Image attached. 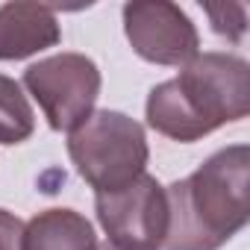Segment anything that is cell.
<instances>
[{"instance_id": "ba28073f", "label": "cell", "mask_w": 250, "mask_h": 250, "mask_svg": "<svg viewBox=\"0 0 250 250\" xmlns=\"http://www.w3.org/2000/svg\"><path fill=\"white\" fill-rule=\"evenodd\" d=\"M21 250H97L94 227L74 209H44L24 224Z\"/></svg>"}, {"instance_id": "5b68a950", "label": "cell", "mask_w": 250, "mask_h": 250, "mask_svg": "<svg viewBox=\"0 0 250 250\" xmlns=\"http://www.w3.org/2000/svg\"><path fill=\"white\" fill-rule=\"evenodd\" d=\"M94 209L109 244L121 250H159L168 235V191L150 174L118 191L94 194Z\"/></svg>"}, {"instance_id": "7a4b0ae2", "label": "cell", "mask_w": 250, "mask_h": 250, "mask_svg": "<svg viewBox=\"0 0 250 250\" xmlns=\"http://www.w3.org/2000/svg\"><path fill=\"white\" fill-rule=\"evenodd\" d=\"M168 235L159 250H218L244 229L250 203V147L212 153L191 177L168 188Z\"/></svg>"}, {"instance_id": "277c9868", "label": "cell", "mask_w": 250, "mask_h": 250, "mask_svg": "<svg viewBox=\"0 0 250 250\" xmlns=\"http://www.w3.org/2000/svg\"><path fill=\"white\" fill-rule=\"evenodd\" d=\"M100 85V68L83 53H56L24 71V88L42 106L56 133L77 130L94 112Z\"/></svg>"}, {"instance_id": "6da1fadb", "label": "cell", "mask_w": 250, "mask_h": 250, "mask_svg": "<svg viewBox=\"0 0 250 250\" xmlns=\"http://www.w3.org/2000/svg\"><path fill=\"white\" fill-rule=\"evenodd\" d=\"M147 124L174 139L197 142L250 112V65L232 53H197L180 77L147 94Z\"/></svg>"}, {"instance_id": "52a82bcc", "label": "cell", "mask_w": 250, "mask_h": 250, "mask_svg": "<svg viewBox=\"0 0 250 250\" xmlns=\"http://www.w3.org/2000/svg\"><path fill=\"white\" fill-rule=\"evenodd\" d=\"M62 39L59 21L42 3H3L0 6V62H18L56 47Z\"/></svg>"}, {"instance_id": "7c38bea8", "label": "cell", "mask_w": 250, "mask_h": 250, "mask_svg": "<svg viewBox=\"0 0 250 250\" xmlns=\"http://www.w3.org/2000/svg\"><path fill=\"white\" fill-rule=\"evenodd\" d=\"M97 250H121V247H115V244H109V241H106V244H103V247H97Z\"/></svg>"}, {"instance_id": "8992f818", "label": "cell", "mask_w": 250, "mask_h": 250, "mask_svg": "<svg viewBox=\"0 0 250 250\" xmlns=\"http://www.w3.org/2000/svg\"><path fill=\"white\" fill-rule=\"evenodd\" d=\"M124 33L133 50L153 65H186L200 53L191 18L171 0H136L124 6Z\"/></svg>"}, {"instance_id": "30bf717a", "label": "cell", "mask_w": 250, "mask_h": 250, "mask_svg": "<svg viewBox=\"0 0 250 250\" xmlns=\"http://www.w3.org/2000/svg\"><path fill=\"white\" fill-rule=\"evenodd\" d=\"M206 15L212 18V30L218 36H227L232 42H241L244 36V6H206Z\"/></svg>"}, {"instance_id": "9c48e42d", "label": "cell", "mask_w": 250, "mask_h": 250, "mask_svg": "<svg viewBox=\"0 0 250 250\" xmlns=\"http://www.w3.org/2000/svg\"><path fill=\"white\" fill-rule=\"evenodd\" d=\"M36 130L33 106L12 77L0 74V145H21Z\"/></svg>"}, {"instance_id": "8fae6325", "label": "cell", "mask_w": 250, "mask_h": 250, "mask_svg": "<svg viewBox=\"0 0 250 250\" xmlns=\"http://www.w3.org/2000/svg\"><path fill=\"white\" fill-rule=\"evenodd\" d=\"M21 244H24V221L0 209V250H21Z\"/></svg>"}, {"instance_id": "3957f363", "label": "cell", "mask_w": 250, "mask_h": 250, "mask_svg": "<svg viewBox=\"0 0 250 250\" xmlns=\"http://www.w3.org/2000/svg\"><path fill=\"white\" fill-rule=\"evenodd\" d=\"M68 156L94 194H109L145 174L150 150L139 121L115 109H97L71 130Z\"/></svg>"}]
</instances>
